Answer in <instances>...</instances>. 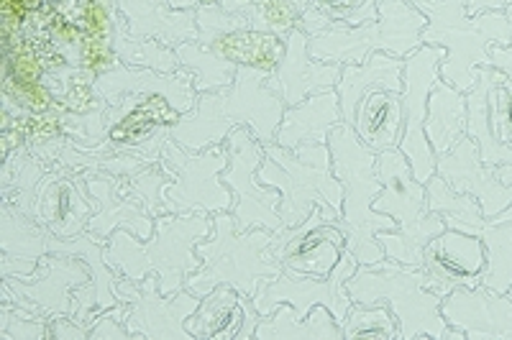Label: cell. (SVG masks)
<instances>
[{
	"label": "cell",
	"instance_id": "6da1fadb",
	"mask_svg": "<svg viewBox=\"0 0 512 340\" xmlns=\"http://www.w3.org/2000/svg\"><path fill=\"white\" fill-rule=\"evenodd\" d=\"M287 103L269 87V75L249 67H239L236 80L223 90L200 93L190 113L180 116L167 136L182 149L205 151L223 144L236 126H249L256 141L264 146L277 141Z\"/></svg>",
	"mask_w": 512,
	"mask_h": 340
},
{
	"label": "cell",
	"instance_id": "7a4b0ae2",
	"mask_svg": "<svg viewBox=\"0 0 512 340\" xmlns=\"http://www.w3.org/2000/svg\"><path fill=\"white\" fill-rule=\"evenodd\" d=\"M213 231V213L192 210L159 218L152 241L139 243L134 236L118 231L105 246V261L118 269L128 282H141L146 274H159V287L167 297L185 289L187 277L200 269L198 243Z\"/></svg>",
	"mask_w": 512,
	"mask_h": 340
},
{
	"label": "cell",
	"instance_id": "3957f363",
	"mask_svg": "<svg viewBox=\"0 0 512 340\" xmlns=\"http://www.w3.org/2000/svg\"><path fill=\"white\" fill-rule=\"evenodd\" d=\"M405 59L377 52L364 62L344 64L336 93L344 123L374 154L400 144L405 128L402 105Z\"/></svg>",
	"mask_w": 512,
	"mask_h": 340
},
{
	"label": "cell",
	"instance_id": "277c9868",
	"mask_svg": "<svg viewBox=\"0 0 512 340\" xmlns=\"http://www.w3.org/2000/svg\"><path fill=\"white\" fill-rule=\"evenodd\" d=\"M428 16V26L420 34L423 44L446 49L441 62V80L461 93H472L477 70L492 64L489 49L512 44V24L505 11L469 16L466 0H408Z\"/></svg>",
	"mask_w": 512,
	"mask_h": 340
},
{
	"label": "cell",
	"instance_id": "5b68a950",
	"mask_svg": "<svg viewBox=\"0 0 512 340\" xmlns=\"http://www.w3.org/2000/svg\"><path fill=\"white\" fill-rule=\"evenodd\" d=\"M331 169L344 185V223L341 228L349 238V251L361 266L379 264L387 259L377 236L382 231H397L395 218L377 213L374 200L382 192V179L377 174V154L361 144L356 131L346 123L336 126L328 136Z\"/></svg>",
	"mask_w": 512,
	"mask_h": 340
},
{
	"label": "cell",
	"instance_id": "8992f818",
	"mask_svg": "<svg viewBox=\"0 0 512 340\" xmlns=\"http://www.w3.org/2000/svg\"><path fill=\"white\" fill-rule=\"evenodd\" d=\"M377 174L382 179V192L374 200V210L390 215L397 223V231H382L377 241L382 243L387 259L408 269H420L425 246L446 231V220L428 208V185L415 177L400 146L379 151Z\"/></svg>",
	"mask_w": 512,
	"mask_h": 340
},
{
	"label": "cell",
	"instance_id": "52a82bcc",
	"mask_svg": "<svg viewBox=\"0 0 512 340\" xmlns=\"http://www.w3.org/2000/svg\"><path fill=\"white\" fill-rule=\"evenodd\" d=\"M272 238L267 228L239 231L231 210L213 213V231L198 243L200 269L187 277L185 289L205 297L218 284H231L251 297L259 284L282 274L280 259L269 248Z\"/></svg>",
	"mask_w": 512,
	"mask_h": 340
},
{
	"label": "cell",
	"instance_id": "ba28073f",
	"mask_svg": "<svg viewBox=\"0 0 512 340\" xmlns=\"http://www.w3.org/2000/svg\"><path fill=\"white\" fill-rule=\"evenodd\" d=\"M346 289L351 302H387L400 325V340H466L464 333L443 320V297L425 284L420 269H408L392 259H382L372 266L359 264Z\"/></svg>",
	"mask_w": 512,
	"mask_h": 340
},
{
	"label": "cell",
	"instance_id": "9c48e42d",
	"mask_svg": "<svg viewBox=\"0 0 512 340\" xmlns=\"http://www.w3.org/2000/svg\"><path fill=\"white\" fill-rule=\"evenodd\" d=\"M259 182L282 195V225H300L318 205L344 215V185L331 169L328 144H308L300 149L264 146Z\"/></svg>",
	"mask_w": 512,
	"mask_h": 340
},
{
	"label": "cell",
	"instance_id": "30bf717a",
	"mask_svg": "<svg viewBox=\"0 0 512 340\" xmlns=\"http://www.w3.org/2000/svg\"><path fill=\"white\" fill-rule=\"evenodd\" d=\"M428 26V16L408 0H379V18L372 24L341 26L308 36V49L320 62L356 64L372 54L384 52L408 59L423 47L420 34Z\"/></svg>",
	"mask_w": 512,
	"mask_h": 340
},
{
	"label": "cell",
	"instance_id": "8fae6325",
	"mask_svg": "<svg viewBox=\"0 0 512 340\" xmlns=\"http://www.w3.org/2000/svg\"><path fill=\"white\" fill-rule=\"evenodd\" d=\"M223 144L228 149V164L221 177L233 192L231 215L239 231H251V228H267L272 233L282 231L285 228L280 218L282 195L274 187L259 182L264 144L256 141L249 126L233 128Z\"/></svg>",
	"mask_w": 512,
	"mask_h": 340
},
{
	"label": "cell",
	"instance_id": "7c38bea8",
	"mask_svg": "<svg viewBox=\"0 0 512 340\" xmlns=\"http://www.w3.org/2000/svg\"><path fill=\"white\" fill-rule=\"evenodd\" d=\"M198 41L236 67H249L272 75L285 57V39L256 26L246 13L226 11L223 6L198 8Z\"/></svg>",
	"mask_w": 512,
	"mask_h": 340
},
{
	"label": "cell",
	"instance_id": "4fadbf2b",
	"mask_svg": "<svg viewBox=\"0 0 512 340\" xmlns=\"http://www.w3.org/2000/svg\"><path fill=\"white\" fill-rule=\"evenodd\" d=\"M446 49L423 44L405 59V75H402V105H405V128H402L400 151L408 156L415 177L428 185L436 177V151L425 136L428 121V98L436 82L441 80V62Z\"/></svg>",
	"mask_w": 512,
	"mask_h": 340
},
{
	"label": "cell",
	"instance_id": "5bb4252c",
	"mask_svg": "<svg viewBox=\"0 0 512 340\" xmlns=\"http://www.w3.org/2000/svg\"><path fill=\"white\" fill-rule=\"evenodd\" d=\"M164 156L180 172V177L164 190L167 210L172 213H192V210L221 213V210L233 208V192L221 177L228 164L226 144H216L195 154L169 139L164 144Z\"/></svg>",
	"mask_w": 512,
	"mask_h": 340
},
{
	"label": "cell",
	"instance_id": "9a60e30c",
	"mask_svg": "<svg viewBox=\"0 0 512 340\" xmlns=\"http://www.w3.org/2000/svg\"><path fill=\"white\" fill-rule=\"evenodd\" d=\"M341 223H344V215L318 205L308 215V220L300 225H285L282 231L274 233L269 248L287 269L305 277L326 279L331 277V271L344 259L349 248V238Z\"/></svg>",
	"mask_w": 512,
	"mask_h": 340
},
{
	"label": "cell",
	"instance_id": "2e32d148",
	"mask_svg": "<svg viewBox=\"0 0 512 340\" xmlns=\"http://www.w3.org/2000/svg\"><path fill=\"white\" fill-rule=\"evenodd\" d=\"M356 269H359V261H356V256L351 254L349 248H346L344 259L338 261L336 269L331 271V277L326 279L305 277V274H297V271L282 266L280 277L259 284V289L251 294V300H254V307L262 315H269L282 302L295 307L300 317H308L315 305H323L336 315L338 323L344 325L346 315H349L351 305H354L346 284L354 277Z\"/></svg>",
	"mask_w": 512,
	"mask_h": 340
},
{
	"label": "cell",
	"instance_id": "e0dca14e",
	"mask_svg": "<svg viewBox=\"0 0 512 340\" xmlns=\"http://www.w3.org/2000/svg\"><path fill=\"white\" fill-rule=\"evenodd\" d=\"M128 284V282H126ZM128 300L126 328L134 338H192L185 320L198 310V294L182 289L175 297H167L159 287V274H146L141 282H131L126 289Z\"/></svg>",
	"mask_w": 512,
	"mask_h": 340
},
{
	"label": "cell",
	"instance_id": "ac0fdd59",
	"mask_svg": "<svg viewBox=\"0 0 512 340\" xmlns=\"http://www.w3.org/2000/svg\"><path fill=\"white\" fill-rule=\"evenodd\" d=\"M484 269H487V251H484L482 238L459 231V228H446L436 238H431L423 251V266H420L425 284L441 297L459 287L482 284Z\"/></svg>",
	"mask_w": 512,
	"mask_h": 340
},
{
	"label": "cell",
	"instance_id": "d6986e66",
	"mask_svg": "<svg viewBox=\"0 0 512 340\" xmlns=\"http://www.w3.org/2000/svg\"><path fill=\"white\" fill-rule=\"evenodd\" d=\"M441 315L466 340H512V297L474 284L446 294Z\"/></svg>",
	"mask_w": 512,
	"mask_h": 340
},
{
	"label": "cell",
	"instance_id": "ffe728a7",
	"mask_svg": "<svg viewBox=\"0 0 512 340\" xmlns=\"http://www.w3.org/2000/svg\"><path fill=\"white\" fill-rule=\"evenodd\" d=\"M95 93L108 103H118L121 98L134 95L136 100L144 98H164L177 113H190L198 103L200 93L195 90L190 72L182 67L177 72L159 70H134V67H113L111 72L95 77Z\"/></svg>",
	"mask_w": 512,
	"mask_h": 340
},
{
	"label": "cell",
	"instance_id": "44dd1931",
	"mask_svg": "<svg viewBox=\"0 0 512 340\" xmlns=\"http://www.w3.org/2000/svg\"><path fill=\"white\" fill-rule=\"evenodd\" d=\"M436 174L456 192L472 195L487 218H495L512 205V187L502 185L492 167L482 162L477 141L464 136L448 154L438 156Z\"/></svg>",
	"mask_w": 512,
	"mask_h": 340
},
{
	"label": "cell",
	"instance_id": "7402d4cb",
	"mask_svg": "<svg viewBox=\"0 0 512 340\" xmlns=\"http://www.w3.org/2000/svg\"><path fill=\"white\" fill-rule=\"evenodd\" d=\"M341 67L344 64L315 59L308 49V34L292 31L285 39V57L280 67L269 75V87L280 93L287 105H297L310 95L333 90L341 77Z\"/></svg>",
	"mask_w": 512,
	"mask_h": 340
},
{
	"label": "cell",
	"instance_id": "603a6c76",
	"mask_svg": "<svg viewBox=\"0 0 512 340\" xmlns=\"http://www.w3.org/2000/svg\"><path fill=\"white\" fill-rule=\"evenodd\" d=\"M118 8L128 34L136 39H154L177 47L185 41H198L200 36L195 11H175L164 0H118Z\"/></svg>",
	"mask_w": 512,
	"mask_h": 340
},
{
	"label": "cell",
	"instance_id": "cb8c5ba5",
	"mask_svg": "<svg viewBox=\"0 0 512 340\" xmlns=\"http://www.w3.org/2000/svg\"><path fill=\"white\" fill-rule=\"evenodd\" d=\"M344 123L341 103H338L336 87L326 93L310 95L297 105H287L282 116L280 133L274 144L285 149H300L308 144H328V136L336 126Z\"/></svg>",
	"mask_w": 512,
	"mask_h": 340
},
{
	"label": "cell",
	"instance_id": "d4e9b609",
	"mask_svg": "<svg viewBox=\"0 0 512 340\" xmlns=\"http://www.w3.org/2000/svg\"><path fill=\"white\" fill-rule=\"evenodd\" d=\"M246 294L231 284H218L185 320L195 340H239L246 323Z\"/></svg>",
	"mask_w": 512,
	"mask_h": 340
},
{
	"label": "cell",
	"instance_id": "484cf974",
	"mask_svg": "<svg viewBox=\"0 0 512 340\" xmlns=\"http://www.w3.org/2000/svg\"><path fill=\"white\" fill-rule=\"evenodd\" d=\"M259 340H344V328L328 307L315 305L308 317H300L295 307L282 302L256 325Z\"/></svg>",
	"mask_w": 512,
	"mask_h": 340
},
{
	"label": "cell",
	"instance_id": "4316f807",
	"mask_svg": "<svg viewBox=\"0 0 512 340\" xmlns=\"http://www.w3.org/2000/svg\"><path fill=\"white\" fill-rule=\"evenodd\" d=\"M466 118H469L466 93L438 80L431 90V98H428V121H425V136L436 151V159L456 149V144L464 139Z\"/></svg>",
	"mask_w": 512,
	"mask_h": 340
},
{
	"label": "cell",
	"instance_id": "83f0119b",
	"mask_svg": "<svg viewBox=\"0 0 512 340\" xmlns=\"http://www.w3.org/2000/svg\"><path fill=\"white\" fill-rule=\"evenodd\" d=\"M472 236L482 238L484 251H487V269H484L482 284L507 294L512 287V205L495 218L484 215Z\"/></svg>",
	"mask_w": 512,
	"mask_h": 340
},
{
	"label": "cell",
	"instance_id": "f1b7e54d",
	"mask_svg": "<svg viewBox=\"0 0 512 340\" xmlns=\"http://www.w3.org/2000/svg\"><path fill=\"white\" fill-rule=\"evenodd\" d=\"M175 52L182 67L192 75V82H195V90H198V93L223 90V87H228L233 80H236L239 67L226 62V59H221L218 54L210 52V49H205L200 41H185V44H177Z\"/></svg>",
	"mask_w": 512,
	"mask_h": 340
},
{
	"label": "cell",
	"instance_id": "f546056e",
	"mask_svg": "<svg viewBox=\"0 0 512 340\" xmlns=\"http://www.w3.org/2000/svg\"><path fill=\"white\" fill-rule=\"evenodd\" d=\"M341 328L344 340H400V325L387 302H354Z\"/></svg>",
	"mask_w": 512,
	"mask_h": 340
},
{
	"label": "cell",
	"instance_id": "4dcf8cb0",
	"mask_svg": "<svg viewBox=\"0 0 512 340\" xmlns=\"http://www.w3.org/2000/svg\"><path fill=\"white\" fill-rule=\"evenodd\" d=\"M487 110L492 136L512 149V77L497 67H489L487 75Z\"/></svg>",
	"mask_w": 512,
	"mask_h": 340
},
{
	"label": "cell",
	"instance_id": "1f68e13d",
	"mask_svg": "<svg viewBox=\"0 0 512 340\" xmlns=\"http://www.w3.org/2000/svg\"><path fill=\"white\" fill-rule=\"evenodd\" d=\"M72 18L82 29L85 36L93 39H111L116 36L118 24H121V8L118 0H72Z\"/></svg>",
	"mask_w": 512,
	"mask_h": 340
},
{
	"label": "cell",
	"instance_id": "d6a6232c",
	"mask_svg": "<svg viewBox=\"0 0 512 340\" xmlns=\"http://www.w3.org/2000/svg\"><path fill=\"white\" fill-rule=\"evenodd\" d=\"M310 3L331 21L333 29L372 24L379 18V0H310Z\"/></svg>",
	"mask_w": 512,
	"mask_h": 340
},
{
	"label": "cell",
	"instance_id": "836d02e7",
	"mask_svg": "<svg viewBox=\"0 0 512 340\" xmlns=\"http://www.w3.org/2000/svg\"><path fill=\"white\" fill-rule=\"evenodd\" d=\"M118 54L113 47L111 39H93V36H85L80 41V49H77V64L80 70H85L88 75L100 77L105 72H111L113 67H118Z\"/></svg>",
	"mask_w": 512,
	"mask_h": 340
},
{
	"label": "cell",
	"instance_id": "e575fe53",
	"mask_svg": "<svg viewBox=\"0 0 512 340\" xmlns=\"http://www.w3.org/2000/svg\"><path fill=\"white\" fill-rule=\"evenodd\" d=\"M6 100L8 103H18L21 108L31 110V113H52L57 108L52 90L47 82H36V85H11L6 82Z\"/></svg>",
	"mask_w": 512,
	"mask_h": 340
},
{
	"label": "cell",
	"instance_id": "d590c367",
	"mask_svg": "<svg viewBox=\"0 0 512 340\" xmlns=\"http://www.w3.org/2000/svg\"><path fill=\"white\" fill-rule=\"evenodd\" d=\"M126 315H128V305L126 307H116L113 312H108V315L100 317L98 323L93 325V330H88V338H93V340H100V338H116V340L134 338V335H131V330L126 328Z\"/></svg>",
	"mask_w": 512,
	"mask_h": 340
},
{
	"label": "cell",
	"instance_id": "8d00e7d4",
	"mask_svg": "<svg viewBox=\"0 0 512 340\" xmlns=\"http://www.w3.org/2000/svg\"><path fill=\"white\" fill-rule=\"evenodd\" d=\"M49 338H88V330H82L67 317H57L49 323Z\"/></svg>",
	"mask_w": 512,
	"mask_h": 340
},
{
	"label": "cell",
	"instance_id": "74e56055",
	"mask_svg": "<svg viewBox=\"0 0 512 340\" xmlns=\"http://www.w3.org/2000/svg\"><path fill=\"white\" fill-rule=\"evenodd\" d=\"M505 8H507V0H466V13H469V16L505 11Z\"/></svg>",
	"mask_w": 512,
	"mask_h": 340
},
{
	"label": "cell",
	"instance_id": "f35d334b",
	"mask_svg": "<svg viewBox=\"0 0 512 340\" xmlns=\"http://www.w3.org/2000/svg\"><path fill=\"white\" fill-rule=\"evenodd\" d=\"M489 59H492V67H497V70H502L505 75L512 77V44L510 47L495 44V47L489 49Z\"/></svg>",
	"mask_w": 512,
	"mask_h": 340
},
{
	"label": "cell",
	"instance_id": "ab89813d",
	"mask_svg": "<svg viewBox=\"0 0 512 340\" xmlns=\"http://www.w3.org/2000/svg\"><path fill=\"white\" fill-rule=\"evenodd\" d=\"M164 3L175 11H198V8L221 6L223 0H164Z\"/></svg>",
	"mask_w": 512,
	"mask_h": 340
},
{
	"label": "cell",
	"instance_id": "60d3db41",
	"mask_svg": "<svg viewBox=\"0 0 512 340\" xmlns=\"http://www.w3.org/2000/svg\"><path fill=\"white\" fill-rule=\"evenodd\" d=\"M495 172H497V177H500L502 185L512 187V162L510 164H502V167H497Z\"/></svg>",
	"mask_w": 512,
	"mask_h": 340
},
{
	"label": "cell",
	"instance_id": "b9f144b4",
	"mask_svg": "<svg viewBox=\"0 0 512 340\" xmlns=\"http://www.w3.org/2000/svg\"><path fill=\"white\" fill-rule=\"evenodd\" d=\"M505 16H507V21H510V24H512V0H507V8H505Z\"/></svg>",
	"mask_w": 512,
	"mask_h": 340
},
{
	"label": "cell",
	"instance_id": "7bdbcfd3",
	"mask_svg": "<svg viewBox=\"0 0 512 340\" xmlns=\"http://www.w3.org/2000/svg\"><path fill=\"white\" fill-rule=\"evenodd\" d=\"M510 297H512V287H510Z\"/></svg>",
	"mask_w": 512,
	"mask_h": 340
}]
</instances>
